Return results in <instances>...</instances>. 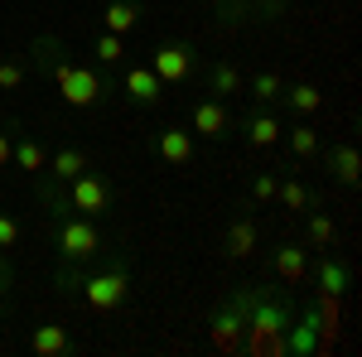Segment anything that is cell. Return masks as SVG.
Here are the masks:
<instances>
[{
    "instance_id": "1",
    "label": "cell",
    "mask_w": 362,
    "mask_h": 357,
    "mask_svg": "<svg viewBox=\"0 0 362 357\" xmlns=\"http://www.w3.org/2000/svg\"><path fill=\"white\" fill-rule=\"evenodd\" d=\"M232 300L242 309V353L285 357L295 314H300L290 300V285H237Z\"/></svg>"
},
{
    "instance_id": "2",
    "label": "cell",
    "mask_w": 362,
    "mask_h": 357,
    "mask_svg": "<svg viewBox=\"0 0 362 357\" xmlns=\"http://www.w3.org/2000/svg\"><path fill=\"white\" fill-rule=\"evenodd\" d=\"M54 285L63 300H83L97 314H116L121 304L131 300V256L121 247L102 251V266L87 261V266H58Z\"/></svg>"
},
{
    "instance_id": "21",
    "label": "cell",
    "mask_w": 362,
    "mask_h": 357,
    "mask_svg": "<svg viewBox=\"0 0 362 357\" xmlns=\"http://www.w3.org/2000/svg\"><path fill=\"white\" fill-rule=\"evenodd\" d=\"M140 15H145V0H107V10H102V29L126 39L131 29H140Z\"/></svg>"
},
{
    "instance_id": "30",
    "label": "cell",
    "mask_w": 362,
    "mask_h": 357,
    "mask_svg": "<svg viewBox=\"0 0 362 357\" xmlns=\"http://www.w3.org/2000/svg\"><path fill=\"white\" fill-rule=\"evenodd\" d=\"M15 87H25V63L5 58V63H0V92H15Z\"/></svg>"
},
{
    "instance_id": "5",
    "label": "cell",
    "mask_w": 362,
    "mask_h": 357,
    "mask_svg": "<svg viewBox=\"0 0 362 357\" xmlns=\"http://www.w3.org/2000/svg\"><path fill=\"white\" fill-rule=\"evenodd\" d=\"M49 242L58 251V266H87V261H102V251L112 247L102 222L97 218H83L73 208H58L49 213Z\"/></svg>"
},
{
    "instance_id": "29",
    "label": "cell",
    "mask_w": 362,
    "mask_h": 357,
    "mask_svg": "<svg viewBox=\"0 0 362 357\" xmlns=\"http://www.w3.org/2000/svg\"><path fill=\"white\" fill-rule=\"evenodd\" d=\"M20 237H25V222L0 208V251H15V247H20Z\"/></svg>"
},
{
    "instance_id": "16",
    "label": "cell",
    "mask_w": 362,
    "mask_h": 357,
    "mask_svg": "<svg viewBox=\"0 0 362 357\" xmlns=\"http://www.w3.org/2000/svg\"><path fill=\"white\" fill-rule=\"evenodd\" d=\"M203 87H208V97H237L242 87H247V78H242V68L232 63V58H213L208 68H203Z\"/></svg>"
},
{
    "instance_id": "25",
    "label": "cell",
    "mask_w": 362,
    "mask_h": 357,
    "mask_svg": "<svg viewBox=\"0 0 362 357\" xmlns=\"http://www.w3.org/2000/svg\"><path fill=\"white\" fill-rule=\"evenodd\" d=\"M285 150H290V160H319V150H324V140L314 126H295V131H285Z\"/></svg>"
},
{
    "instance_id": "20",
    "label": "cell",
    "mask_w": 362,
    "mask_h": 357,
    "mask_svg": "<svg viewBox=\"0 0 362 357\" xmlns=\"http://www.w3.org/2000/svg\"><path fill=\"white\" fill-rule=\"evenodd\" d=\"M10 165L39 179V174L49 169V145H44L39 136H15V145H10Z\"/></svg>"
},
{
    "instance_id": "13",
    "label": "cell",
    "mask_w": 362,
    "mask_h": 357,
    "mask_svg": "<svg viewBox=\"0 0 362 357\" xmlns=\"http://www.w3.org/2000/svg\"><path fill=\"white\" fill-rule=\"evenodd\" d=\"M213 348L218 353H242V309H237V300L227 295L218 309H213Z\"/></svg>"
},
{
    "instance_id": "14",
    "label": "cell",
    "mask_w": 362,
    "mask_h": 357,
    "mask_svg": "<svg viewBox=\"0 0 362 357\" xmlns=\"http://www.w3.org/2000/svg\"><path fill=\"white\" fill-rule=\"evenodd\" d=\"M25 348L34 357H68L78 343H73V333H68V324H34L25 338Z\"/></svg>"
},
{
    "instance_id": "24",
    "label": "cell",
    "mask_w": 362,
    "mask_h": 357,
    "mask_svg": "<svg viewBox=\"0 0 362 357\" xmlns=\"http://www.w3.org/2000/svg\"><path fill=\"white\" fill-rule=\"evenodd\" d=\"M305 247L309 251L338 247V222L329 218V213H319V208H309V213H305Z\"/></svg>"
},
{
    "instance_id": "7",
    "label": "cell",
    "mask_w": 362,
    "mask_h": 357,
    "mask_svg": "<svg viewBox=\"0 0 362 357\" xmlns=\"http://www.w3.org/2000/svg\"><path fill=\"white\" fill-rule=\"evenodd\" d=\"M145 68L165 87H184V83H194V73H198V54H194V44H155L145 54Z\"/></svg>"
},
{
    "instance_id": "23",
    "label": "cell",
    "mask_w": 362,
    "mask_h": 357,
    "mask_svg": "<svg viewBox=\"0 0 362 357\" xmlns=\"http://www.w3.org/2000/svg\"><path fill=\"white\" fill-rule=\"evenodd\" d=\"M280 102H285L290 116H314V111L324 107V92L314 83H285L280 87Z\"/></svg>"
},
{
    "instance_id": "17",
    "label": "cell",
    "mask_w": 362,
    "mask_h": 357,
    "mask_svg": "<svg viewBox=\"0 0 362 357\" xmlns=\"http://www.w3.org/2000/svg\"><path fill=\"white\" fill-rule=\"evenodd\" d=\"M324 155V169H329V179H338V184H358L362 174V160H358V145L353 140H338V145H329V150H319Z\"/></svg>"
},
{
    "instance_id": "18",
    "label": "cell",
    "mask_w": 362,
    "mask_h": 357,
    "mask_svg": "<svg viewBox=\"0 0 362 357\" xmlns=\"http://www.w3.org/2000/svg\"><path fill=\"white\" fill-rule=\"evenodd\" d=\"M280 136H285V131H280V116L276 111H251L247 121H242V140H247L251 150H271V145H280Z\"/></svg>"
},
{
    "instance_id": "32",
    "label": "cell",
    "mask_w": 362,
    "mask_h": 357,
    "mask_svg": "<svg viewBox=\"0 0 362 357\" xmlns=\"http://www.w3.org/2000/svg\"><path fill=\"white\" fill-rule=\"evenodd\" d=\"M10 145H15V126L0 131V169H10Z\"/></svg>"
},
{
    "instance_id": "4",
    "label": "cell",
    "mask_w": 362,
    "mask_h": 357,
    "mask_svg": "<svg viewBox=\"0 0 362 357\" xmlns=\"http://www.w3.org/2000/svg\"><path fill=\"white\" fill-rule=\"evenodd\" d=\"M34 198L44 203V213L73 208V213H83V218H107V213H112V203H116V189H112V179H107L102 169L87 165L83 174H73L68 184H54L49 174H39Z\"/></svg>"
},
{
    "instance_id": "10",
    "label": "cell",
    "mask_w": 362,
    "mask_h": 357,
    "mask_svg": "<svg viewBox=\"0 0 362 357\" xmlns=\"http://www.w3.org/2000/svg\"><path fill=\"white\" fill-rule=\"evenodd\" d=\"M121 92H126V102H131V107H145V111H150V107H160V102H165L169 87L160 83L145 63H136V68H126V73H121Z\"/></svg>"
},
{
    "instance_id": "6",
    "label": "cell",
    "mask_w": 362,
    "mask_h": 357,
    "mask_svg": "<svg viewBox=\"0 0 362 357\" xmlns=\"http://www.w3.org/2000/svg\"><path fill=\"white\" fill-rule=\"evenodd\" d=\"M285 15H290V0H213V20L223 29L280 25Z\"/></svg>"
},
{
    "instance_id": "26",
    "label": "cell",
    "mask_w": 362,
    "mask_h": 357,
    "mask_svg": "<svg viewBox=\"0 0 362 357\" xmlns=\"http://www.w3.org/2000/svg\"><path fill=\"white\" fill-rule=\"evenodd\" d=\"M247 87H251V97H256L261 107H271V102H280V87H285V78H280L276 68H261V73H256Z\"/></svg>"
},
{
    "instance_id": "8",
    "label": "cell",
    "mask_w": 362,
    "mask_h": 357,
    "mask_svg": "<svg viewBox=\"0 0 362 357\" xmlns=\"http://www.w3.org/2000/svg\"><path fill=\"white\" fill-rule=\"evenodd\" d=\"M309 275H314V290H319V295H348V290H353V266H348V256H338L334 247L309 256Z\"/></svg>"
},
{
    "instance_id": "22",
    "label": "cell",
    "mask_w": 362,
    "mask_h": 357,
    "mask_svg": "<svg viewBox=\"0 0 362 357\" xmlns=\"http://www.w3.org/2000/svg\"><path fill=\"white\" fill-rule=\"evenodd\" d=\"M276 203H280V208H290V213H300V218H305L309 208H324V193L305 189L300 179H280V184H276Z\"/></svg>"
},
{
    "instance_id": "27",
    "label": "cell",
    "mask_w": 362,
    "mask_h": 357,
    "mask_svg": "<svg viewBox=\"0 0 362 357\" xmlns=\"http://www.w3.org/2000/svg\"><path fill=\"white\" fill-rule=\"evenodd\" d=\"M92 54H97V63H121V58H126V39L102 29V34L92 39Z\"/></svg>"
},
{
    "instance_id": "12",
    "label": "cell",
    "mask_w": 362,
    "mask_h": 357,
    "mask_svg": "<svg viewBox=\"0 0 362 357\" xmlns=\"http://www.w3.org/2000/svg\"><path fill=\"white\" fill-rule=\"evenodd\" d=\"M150 150H155V160H165V165H189L194 160V131H184V126H165V131H150Z\"/></svg>"
},
{
    "instance_id": "19",
    "label": "cell",
    "mask_w": 362,
    "mask_h": 357,
    "mask_svg": "<svg viewBox=\"0 0 362 357\" xmlns=\"http://www.w3.org/2000/svg\"><path fill=\"white\" fill-rule=\"evenodd\" d=\"M87 165H92V155H87L83 145H58V150H49V169H44V174H49L54 184H68V179L83 174Z\"/></svg>"
},
{
    "instance_id": "11",
    "label": "cell",
    "mask_w": 362,
    "mask_h": 357,
    "mask_svg": "<svg viewBox=\"0 0 362 357\" xmlns=\"http://www.w3.org/2000/svg\"><path fill=\"white\" fill-rule=\"evenodd\" d=\"M256 242H261V222H256V213L242 203V213L232 218V227H227V237H223L227 261H251V256H256Z\"/></svg>"
},
{
    "instance_id": "9",
    "label": "cell",
    "mask_w": 362,
    "mask_h": 357,
    "mask_svg": "<svg viewBox=\"0 0 362 357\" xmlns=\"http://www.w3.org/2000/svg\"><path fill=\"white\" fill-rule=\"evenodd\" d=\"M189 131L203 136V140H213V145H223V140L232 136V116H227V107L218 97H198L194 111H189Z\"/></svg>"
},
{
    "instance_id": "3",
    "label": "cell",
    "mask_w": 362,
    "mask_h": 357,
    "mask_svg": "<svg viewBox=\"0 0 362 357\" xmlns=\"http://www.w3.org/2000/svg\"><path fill=\"white\" fill-rule=\"evenodd\" d=\"M29 54H34V63L54 78L58 97L68 102V107H107L112 102V83H107V73H97L92 63H78L73 58V49L58 39V34H39L34 44H29Z\"/></svg>"
},
{
    "instance_id": "28",
    "label": "cell",
    "mask_w": 362,
    "mask_h": 357,
    "mask_svg": "<svg viewBox=\"0 0 362 357\" xmlns=\"http://www.w3.org/2000/svg\"><path fill=\"white\" fill-rule=\"evenodd\" d=\"M276 174H256L247 184V208H261V203H276Z\"/></svg>"
},
{
    "instance_id": "15",
    "label": "cell",
    "mask_w": 362,
    "mask_h": 357,
    "mask_svg": "<svg viewBox=\"0 0 362 357\" xmlns=\"http://www.w3.org/2000/svg\"><path fill=\"white\" fill-rule=\"evenodd\" d=\"M271 271H276L280 285H300V280H309V247L305 242H285V247H276Z\"/></svg>"
},
{
    "instance_id": "31",
    "label": "cell",
    "mask_w": 362,
    "mask_h": 357,
    "mask_svg": "<svg viewBox=\"0 0 362 357\" xmlns=\"http://www.w3.org/2000/svg\"><path fill=\"white\" fill-rule=\"evenodd\" d=\"M15 290V266H10V251H0V300Z\"/></svg>"
}]
</instances>
